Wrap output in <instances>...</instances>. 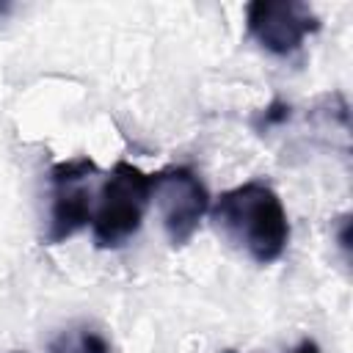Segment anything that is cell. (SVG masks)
Instances as JSON below:
<instances>
[{
  "instance_id": "cell-7",
  "label": "cell",
  "mask_w": 353,
  "mask_h": 353,
  "mask_svg": "<svg viewBox=\"0 0 353 353\" xmlns=\"http://www.w3.org/2000/svg\"><path fill=\"white\" fill-rule=\"evenodd\" d=\"M290 105L287 102H281V99H273L256 119H254V130L256 132H265V130H270V127H279V124H284L287 119H290Z\"/></svg>"
},
{
  "instance_id": "cell-2",
  "label": "cell",
  "mask_w": 353,
  "mask_h": 353,
  "mask_svg": "<svg viewBox=\"0 0 353 353\" xmlns=\"http://www.w3.org/2000/svg\"><path fill=\"white\" fill-rule=\"evenodd\" d=\"M152 201V174L119 160L102 179L97 210L91 212V234L97 248H119L138 229Z\"/></svg>"
},
{
  "instance_id": "cell-5",
  "label": "cell",
  "mask_w": 353,
  "mask_h": 353,
  "mask_svg": "<svg viewBox=\"0 0 353 353\" xmlns=\"http://www.w3.org/2000/svg\"><path fill=\"white\" fill-rule=\"evenodd\" d=\"M245 30L270 55L290 58L320 30V17L301 0H254L245 6Z\"/></svg>"
},
{
  "instance_id": "cell-4",
  "label": "cell",
  "mask_w": 353,
  "mask_h": 353,
  "mask_svg": "<svg viewBox=\"0 0 353 353\" xmlns=\"http://www.w3.org/2000/svg\"><path fill=\"white\" fill-rule=\"evenodd\" d=\"M152 196L160 207L163 229L171 245H185L210 212V193L199 174L188 165H168L152 174Z\"/></svg>"
},
{
  "instance_id": "cell-10",
  "label": "cell",
  "mask_w": 353,
  "mask_h": 353,
  "mask_svg": "<svg viewBox=\"0 0 353 353\" xmlns=\"http://www.w3.org/2000/svg\"><path fill=\"white\" fill-rule=\"evenodd\" d=\"M14 11V3H8V0H0V25L8 19V14Z\"/></svg>"
},
{
  "instance_id": "cell-9",
  "label": "cell",
  "mask_w": 353,
  "mask_h": 353,
  "mask_svg": "<svg viewBox=\"0 0 353 353\" xmlns=\"http://www.w3.org/2000/svg\"><path fill=\"white\" fill-rule=\"evenodd\" d=\"M292 353H320V345H317L314 339H309V336H306V339H301V342H298V347H295Z\"/></svg>"
},
{
  "instance_id": "cell-6",
  "label": "cell",
  "mask_w": 353,
  "mask_h": 353,
  "mask_svg": "<svg viewBox=\"0 0 353 353\" xmlns=\"http://www.w3.org/2000/svg\"><path fill=\"white\" fill-rule=\"evenodd\" d=\"M47 353H113V345L97 325L72 323L52 336Z\"/></svg>"
},
{
  "instance_id": "cell-8",
  "label": "cell",
  "mask_w": 353,
  "mask_h": 353,
  "mask_svg": "<svg viewBox=\"0 0 353 353\" xmlns=\"http://www.w3.org/2000/svg\"><path fill=\"white\" fill-rule=\"evenodd\" d=\"M350 215H342L339 218V234H336V240H339V248H342V254L347 256V248H350Z\"/></svg>"
},
{
  "instance_id": "cell-1",
  "label": "cell",
  "mask_w": 353,
  "mask_h": 353,
  "mask_svg": "<svg viewBox=\"0 0 353 353\" xmlns=\"http://www.w3.org/2000/svg\"><path fill=\"white\" fill-rule=\"evenodd\" d=\"M215 229L256 265L281 259L290 243V221L279 193L265 179L223 190L210 207Z\"/></svg>"
},
{
  "instance_id": "cell-3",
  "label": "cell",
  "mask_w": 353,
  "mask_h": 353,
  "mask_svg": "<svg viewBox=\"0 0 353 353\" xmlns=\"http://www.w3.org/2000/svg\"><path fill=\"white\" fill-rule=\"evenodd\" d=\"M99 168L91 157L61 160L50 168V221L44 243L58 245L91 223V185Z\"/></svg>"
}]
</instances>
